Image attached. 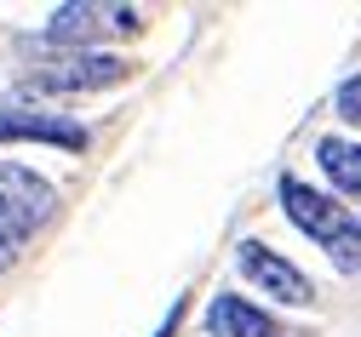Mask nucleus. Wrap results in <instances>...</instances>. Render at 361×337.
I'll use <instances>...</instances> for the list:
<instances>
[{
    "mask_svg": "<svg viewBox=\"0 0 361 337\" xmlns=\"http://www.w3.org/2000/svg\"><path fill=\"white\" fill-rule=\"evenodd\" d=\"M235 274L252 286V292L276 298L281 309H310V303H315V286H310V274H304V269H298L287 252L264 246V240H241V246H235Z\"/></svg>",
    "mask_w": 361,
    "mask_h": 337,
    "instance_id": "20e7f679",
    "label": "nucleus"
},
{
    "mask_svg": "<svg viewBox=\"0 0 361 337\" xmlns=\"http://www.w3.org/2000/svg\"><path fill=\"white\" fill-rule=\"evenodd\" d=\"M18 263V240H6V234H0V274H6Z\"/></svg>",
    "mask_w": 361,
    "mask_h": 337,
    "instance_id": "9b49d317",
    "label": "nucleus"
},
{
    "mask_svg": "<svg viewBox=\"0 0 361 337\" xmlns=\"http://www.w3.org/2000/svg\"><path fill=\"white\" fill-rule=\"evenodd\" d=\"M276 201H281L287 223H298L315 246L327 252V263L338 274H361V217L350 206H338L333 195H322V189H310L298 177H281L276 183Z\"/></svg>",
    "mask_w": 361,
    "mask_h": 337,
    "instance_id": "f257e3e1",
    "label": "nucleus"
},
{
    "mask_svg": "<svg viewBox=\"0 0 361 337\" xmlns=\"http://www.w3.org/2000/svg\"><path fill=\"white\" fill-rule=\"evenodd\" d=\"M104 29L138 34L144 18L132 12V6H86V0H69V6H58V12L47 18V34L29 40V46H58V58H69V52H86V40H98Z\"/></svg>",
    "mask_w": 361,
    "mask_h": 337,
    "instance_id": "39448f33",
    "label": "nucleus"
},
{
    "mask_svg": "<svg viewBox=\"0 0 361 337\" xmlns=\"http://www.w3.org/2000/svg\"><path fill=\"white\" fill-rule=\"evenodd\" d=\"M338 115H344L350 126H361V75H350V80L338 86Z\"/></svg>",
    "mask_w": 361,
    "mask_h": 337,
    "instance_id": "1a4fd4ad",
    "label": "nucleus"
},
{
    "mask_svg": "<svg viewBox=\"0 0 361 337\" xmlns=\"http://www.w3.org/2000/svg\"><path fill=\"white\" fill-rule=\"evenodd\" d=\"M315 166H322V177L333 183V195L361 201V143H350V137H322V143H315Z\"/></svg>",
    "mask_w": 361,
    "mask_h": 337,
    "instance_id": "6e6552de",
    "label": "nucleus"
},
{
    "mask_svg": "<svg viewBox=\"0 0 361 337\" xmlns=\"http://www.w3.org/2000/svg\"><path fill=\"white\" fill-rule=\"evenodd\" d=\"M276 331H281L276 314L258 309L252 298H241V292H212V303H207V337H276Z\"/></svg>",
    "mask_w": 361,
    "mask_h": 337,
    "instance_id": "0eeeda50",
    "label": "nucleus"
},
{
    "mask_svg": "<svg viewBox=\"0 0 361 337\" xmlns=\"http://www.w3.org/2000/svg\"><path fill=\"white\" fill-rule=\"evenodd\" d=\"M0 143H47V149H69V155H86V132L80 120L58 115V109H29V103H6L0 109Z\"/></svg>",
    "mask_w": 361,
    "mask_h": 337,
    "instance_id": "423d86ee",
    "label": "nucleus"
},
{
    "mask_svg": "<svg viewBox=\"0 0 361 337\" xmlns=\"http://www.w3.org/2000/svg\"><path fill=\"white\" fill-rule=\"evenodd\" d=\"M138 75L132 58H115V52H69V58H52L40 63L35 75H23V98H80V91H109L121 80Z\"/></svg>",
    "mask_w": 361,
    "mask_h": 337,
    "instance_id": "f03ea898",
    "label": "nucleus"
},
{
    "mask_svg": "<svg viewBox=\"0 0 361 337\" xmlns=\"http://www.w3.org/2000/svg\"><path fill=\"white\" fill-rule=\"evenodd\" d=\"M178 320H184V303H172V309H166V320L155 326V337H172V331H178Z\"/></svg>",
    "mask_w": 361,
    "mask_h": 337,
    "instance_id": "9d476101",
    "label": "nucleus"
},
{
    "mask_svg": "<svg viewBox=\"0 0 361 337\" xmlns=\"http://www.w3.org/2000/svg\"><path fill=\"white\" fill-rule=\"evenodd\" d=\"M52 212H58V189L47 177L18 166V160H0V234L23 246Z\"/></svg>",
    "mask_w": 361,
    "mask_h": 337,
    "instance_id": "7ed1b4c3",
    "label": "nucleus"
}]
</instances>
